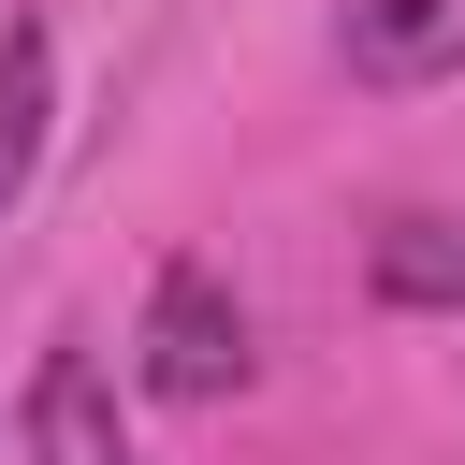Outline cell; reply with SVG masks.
<instances>
[{
    "instance_id": "obj_1",
    "label": "cell",
    "mask_w": 465,
    "mask_h": 465,
    "mask_svg": "<svg viewBox=\"0 0 465 465\" xmlns=\"http://www.w3.org/2000/svg\"><path fill=\"white\" fill-rule=\"evenodd\" d=\"M145 392L160 407L247 392V305H232L218 262H160V291H145Z\"/></svg>"
},
{
    "instance_id": "obj_2",
    "label": "cell",
    "mask_w": 465,
    "mask_h": 465,
    "mask_svg": "<svg viewBox=\"0 0 465 465\" xmlns=\"http://www.w3.org/2000/svg\"><path fill=\"white\" fill-rule=\"evenodd\" d=\"M349 73L363 87H450L465 73V0H349Z\"/></svg>"
},
{
    "instance_id": "obj_3",
    "label": "cell",
    "mask_w": 465,
    "mask_h": 465,
    "mask_svg": "<svg viewBox=\"0 0 465 465\" xmlns=\"http://www.w3.org/2000/svg\"><path fill=\"white\" fill-rule=\"evenodd\" d=\"M29 465H131L116 392H102L87 349H44V363H29Z\"/></svg>"
},
{
    "instance_id": "obj_4",
    "label": "cell",
    "mask_w": 465,
    "mask_h": 465,
    "mask_svg": "<svg viewBox=\"0 0 465 465\" xmlns=\"http://www.w3.org/2000/svg\"><path fill=\"white\" fill-rule=\"evenodd\" d=\"M44 116H58V58H44V29L15 15V29H0V218H15L29 174H44Z\"/></svg>"
},
{
    "instance_id": "obj_5",
    "label": "cell",
    "mask_w": 465,
    "mask_h": 465,
    "mask_svg": "<svg viewBox=\"0 0 465 465\" xmlns=\"http://www.w3.org/2000/svg\"><path fill=\"white\" fill-rule=\"evenodd\" d=\"M363 276H378V305H465V218H392Z\"/></svg>"
}]
</instances>
